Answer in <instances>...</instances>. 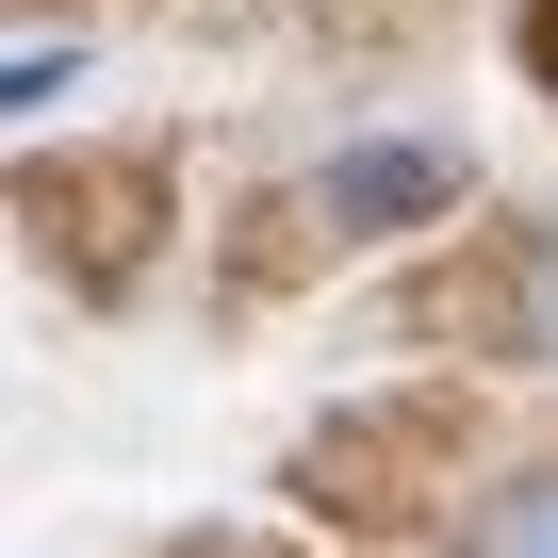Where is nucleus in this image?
Returning a JSON list of instances; mask_svg holds the SVG:
<instances>
[{"label": "nucleus", "instance_id": "nucleus-1", "mask_svg": "<svg viewBox=\"0 0 558 558\" xmlns=\"http://www.w3.org/2000/svg\"><path fill=\"white\" fill-rule=\"evenodd\" d=\"M345 230H411V214H444L460 197V165L444 148H329V181H313Z\"/></svg>", "mask_w": 558, "mask_h": 558}, {"label": "nucleus", "instance_id": "nucleus-4", "mask_svg": "<svg viewBox=\"0 0 558 558\" xmlns=\"http://www.w3.org/2000/svg\"><path fill=\"white\" fill-rule=\"evenodd\" d=\"M525 345H558V230H542V263H525Z\"/></svg>", "mask_w": 558, "mask_h": 558}, {"label": "nucleus", "instance_id": "nucleus-3", "mask_svg": "<svg viewBox=\"0 0 558 558\" xmlns=\"http://www.w3.org/2000/svg\"><path fill=\"white\" fill-rule=\"evenodd\" d=\"M66 83H83V50H50V34H34V50H17V83H0V99H17V116H50Z\"/></svg>", "mask_w": 558, "mask_h": 558}, {"label": "nucleus", "instance_id": "nucleus-2", "mask_svg": "<svg viewBox=\"0 0 558 558\" xmlns=\"http://www.w3.org/2000/svg\"><path fill=\"white\" fill-rule=\"evenodd\" d=\"M460 558H558V476H509V493L460 525Z\"/></svg>", "mask_w": 558, "mask_h": 558}]
</instances>
